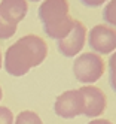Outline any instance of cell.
I'll list each match as a JSON object with an SVG mask.
<instances>
[{
    "label": "cell",
    "instance_id": "6da1fadb",
    "mask_svg": "<svg viewBox=\"0 0 116 124\" xmlns=\"http://www.w3.org/2000/svg\"><path fill=\"white\" fill-rule=\"evenodd\" d=\"M48 55V45L37 34H27L6 49L5 69L12 76H24L42 64Z\"/></svg>",
    "mask_w": 116,
    "mask_h": 124
},
{
    "label": "cell",
    "instance_id": "7a4b0ae2",
    "mask_svg": "<svg viewBox=\"0 0 116 124\" xmlns=\"http://www.w3.org/2000/svg\"><path fill=\"white\" fill-rule=\"evenodd\" d=\"M39 20L43 31L52 39H62L73 29L75 18L70 15L68 0H45L39 6Z\"/></svg>",
    "mask_w": 116,
    "mask_h": 124
},
{
    "label": "cell",
    "instance_id": "3957f363",
    "mask_svg": "<svg viewBox=\"0 0 116 124\" xmlns=\"http://www.w3.org/2000/svg\"><path fill=\"white\" fill-rule=\"evenodd\" d=\"M106 70V63L101 55L95 52H83L80 54L73 63V73L75 78L80 84L92 85L97 82Z\"/></svg>",
    "mask_w": 116,
    "mask_h": 124
},
{
    "label": "cell",
    "instance_id": "277c9868",
    "mask_svg": "<svg viewBox=\"0 0 116 124\" xmlns=\"http://www.w3.org/2000/svg\"><path fill=\"white\" fill-rule=\"evenodd\" d=\"M88 45L95 54L107 55L116 51V29L107 24H97L88 33Z\"/></svg>",
    "mask_w": 116,
    "mask_h": 124
},
{
    "label": "cell",
    "instance_id": "5b68a950",
    "mask_svg": "<svg viewBox=\"0 0 116 124\" xmlns=\"http://www.w3.org/2000/svg\"><path fill=\"white\" fill-rule=\"evenodd\" d=\"M83 109H85V102L83 96L80 94L79 90H67L61 93L54 103V112L58 117L66 120H71L79 117V115H83Z\"/></svg>",
    "mask_w": 116,
    "mask_h": 124
},
{
    "label": "cell",
    "instance_id": "8992f818",
    "mask_svg": "<svg viewBox=\"0 0 116 124\" xmlns=\"http://www.w3.org/2000/svg\"><path fill=\"white\" fill-rule=\"evenodd\" d=\"M86 36H88V30L85 27V24L79 20H75L71 31L66 38L57 40L58 51L67 58L76 57L79 52L83 49L85 42H86Z\"/></svg>",
    "mask_w": 116,
    "mask_h": 124
},
{
    "label": "cell",
    "instance_id": "52a82bcc",
    "mask_svg": "<svg viewBox=\"0 0 116 124\" xmlns=\"http://www.w3.org/2000/svg\"><path fill=\"white\" fill-rule=\"evenodd\" d=\"M79 91L83 96L85 102V109H83L85 117L94 120L104 114L107 108V97L101 88L95 85H83L79 88Z\"/></svg>",
    "mask_w": 116,
    "mask_h": 124
},
{
    "label": "cell",
    "instance_id": "ba28073f",
    "mask_svg": "<svg viewBox=\"0 0 116 124\" xmlns=\"http://www.w3.org/2000/svg\"><path fill=\"white\" fill-rule=\"evenodd\" d=\"M28 12L27 0H2L0 2V14L11 24L18 25V23L25 18Z\"/></svg>",
    "mask_w": 116,
    "mask_h": 124
},
{
    "label": "cell",
    "instance_id": "9c48e42d",
    "mask_svg": "<svg viewBox=\"0 0 116 124\" xmlns=\"http://www.w3.org/2000/svg\"><path fill=\"white\" fill-rule=\"evenodd\" d=\"M103 20L107 25L116 29V0H110L106 3L103 9Z\"/></svg>",
    "mask_w": 116,
    "mask_h": 124
},
{
    "label": "cell",
    "instance_id": "30bf717a",
    "mask_svg": "<svg viewBox=\"0 0 116 124\" xmlns=\"http://www.w3.org/2000/svg\"><path fill=\"white\" fill-rule=\"evenodd\" d=\"M15 124H43L40 117L33 111H22L18 114L16 120H14Z\"/></svg>",
    "mask_w": 116,
    "mask_h": 124
},
{
    "label": "cell",
    "instance_id": "8fae6325",
    "mask_svg": "<svg viewBox=\"0 0 116 124\" xmlns=\"http://www.w3.org/2000/svg\"><path fill=\"white\" fill-rule=\"evenodd\" d=\"M16 31V25L11 24L9 21H6L2 14H0V39H9L12 38Z\"/></svg>",
    "mask_w": 116,
    "mask_h": 124
},
{
    "label": "cell",
    "instance_id": "7c38bea8",
    "mask_svg": "<svg viewBox=\"0 0 116 124\" xmlns=\"http://www.w3.org/2000/svg\"><path fill=\"white\" fill-rule=\"evenodd\" d=\"M107 67H109V84L112 87V90L116 93V51L112 52Z\"/></svg>",
    "mask_w": 116,
    "mask_h": 124
},
{
    "label": "cell",
    "instance_id": "4fadbf2b",
    "mask_svg": "<svg viewBox=\"0 0 116 124\" xmlns=\"http://www.w3.org/2000/svg\"><path fill=\"white\" fill-rule=\"evenodd\" d=\"M0 124H14V114L6 106H0Z\"/></svg>",
    "mask_w": 116,
    "mask_h": 124
},
{
    "label": "cell",
    "instance_id": "5bb4252c",
    "mask_svg": "<svg viewBox=\"0 0 116 124\" xmlns=\"http://www.w3.org/2000/svg\"><path fill=\"white\" fill-rule=\"evenodd\" d=\"M79 2L86 8H98V6L104 5L106 2H109V0H79Z\"/></svg>",
    "mask_w": 116,
    "mask_h": 124
},
{
    "label": "cell",
    "instance_id": "9a60e30c",
    "mask_svg": "<svg viewBox=\"0 0 116 124\" xmlns=\"http://www.w3.org/2000/svg\"><path fill=\"white\" fill-rule=\"evenodd\" d=\"M88 124H113L110 120H106V118H94L91 120Z\"/></svg>",
    "mask_w": 116,
    "mask_h": 124
},
{
    "label": "cell",
    "instance_id": "2e32d148",
    "mask_svg": "<svg viewBox=\"0 0 116 124\" xmlns=\"http://www.w3.org/2000/svg\"><path fill=\"white\" fill-rule=\"evenodd\" d=\"M2 97H3V91H2V87H0V100H2Z\"/></svg>",
    "mask_w": 116,
    "mask_h": 124
},
{
    "label": "cell",
    "instance_id": "e0dca14e",
    "mask_svg": "<svg viewBox=\"0 0 116 124\" xmlns=\"http://www.w3.org/2000/svg\"><path fill=\"white\" fill-rule=\"evenodd\" d=\"M0 69H2V51H0Z\"/></svg>",
    "mask_w": 116,
    "mask_h": 124
},
{
    "label": "cell",
    "instance_id": "ac0fdd59",
    "mask_svg": "<svg viewBox=\"0 0 116 124\" xmlns=\"http://www.w3.org/2000/svg\"><path fill=\"white\" fill-rule=\"evenodd\" d=\"M30 2H40V0H30Z\"/></svg>",
    "mask_w": 116,
    "mask_h": 124
}]
</instances>
